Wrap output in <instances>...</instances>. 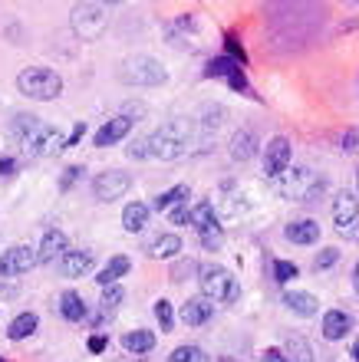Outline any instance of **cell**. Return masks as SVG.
<instances>
[{"label": "cell", "instance_id": "60d3db41", "mask_svg": "<svg viewBox=\"0 0 359 362\" xmlns=\"http://www.w3.org/2000/svg\"><path fill=\"white\" fill-rule=\"evenodd\" d=\"M122 112H125L122 119H129V112H132V119H139V115H145V105H139V103H135V105H132V103H125V105H122Z\"/></svg>", "mask_w": 359, "mask_h": 362}, {"label": "cell", "instance_id": "4fadbf2b", "mask_svg": "<svg viewBox=\"0 0 359 362\" xmlns=\"http://www.w3.org/2000/svg\"><path fill=\"white\" fill-rule=\"evenodd\" d=\"M129 132H132V119H122V115H119V119H109V122H106L103 129L93 135V145H96V148H106V145L122 142Z\"/></svg>", "mask_w": 359, "mask_h": 362}, {"label": "cell", "instance_id": "8d00e7d4", "mask_svg": "<svg viewBox=\"0 0 359 362\" xmlns=\"http://www.w3.org/2000/svg\"><path fill=\"white\" fill-rule=\"evenodd\" d=\"M169 218H171V224H188V221H191V211L185 208V204H175V208L169 211Z\"/></svg>", "mask_w": 359, "mask_h": 362}, {"label": "cell", "instance_id": "f907efd6", "mask_svg": "<svg viewBox=\"0 0 359 362\" xmlns=\"http://www.w3.org/2000/svg\"><path fill=\"white\" fill-rule=\"evenodd\" d=\"M0 362H7V359H4V356H0Z\"/></svg>", "mask_w": 359, "mask_h": 362}, {"label": "cell", "instance_id": "7bdbcfd3", "mask_svg": "<svg viewBox=\"0 0 359 362\" xmlns=\"http://www.w3.org/2000/svg\"><path fill=\"white\" fill-rule=\"evenodd\" d=\"M13 172H17V162H13V158H0V175H4V178H10Z\"/></svg>", "mask_w": 359, "mask_h": 362}, {"label": "cell", "instance_id": "44dd1931", "mask_svg": "<svg viewBox=\"0 0 359 362\" xmlns=\"http://www.w3.org/2000/svg\"><path fill=\"white\" fill-rule=\"evenodd\" d=\"M129 270H132V260L119 254V257H113L103 270H99V274H96V284H99V286H113L115 280H119V276H125Z\"/></svg>", "mask_w": 359, "mask_h": 362}, {"label": "cell", "instance_id": "277c9868", "mask_svg": "<svg viewBox=\"0 0 359 362\" xmlns=\"http://www.w3.org/2000/svg\"><path fill=\"white\" fill-rule=\"evenodd\" d=\"M119 83L125 86H161L165 79H169V69L161 66L155 57H129L122 59V66H119Z\"/></svg>", "mask_w": 359, "mask_h": 362}, {"label": "cell", "instance_id": "d590c367", "mask_svg": "<svg viewBox=\"0 0 359 362\" xmlns=\"http://www.w3.org/2000/svg\"><path fill=\"white\" fill-rule=\"evenodd\" d=\"M125 155H129V158H149V145H145V139H135V142L125 148Z\"/></svg>", "mask_w": 359, "mask_h": 362}, {"label": "cell", "instance_id": "cb8c5ba5", "mask_svg": "<svg viewBox=\"0 0 359 362\" xmlns=\"http://www.w3.org/2000/svg\"><path fill=\"white\" fill-rule=\"evenodd\" d=\"M37 323H40L37 313H20L17 320L7 326V336L13 339V343H17V339H27V336L37 333Z\"/></svg>", "mask_w": 359, "mask_h": 362}, {"label": "cell", "instance_id": "ac0fdd59", "mask_svg": "<svg viewBox=\"0 0 359 362\" xmlns=\"http://www.w3.org/2000/svg\"><path fill=\"white\" fill-rule=\"evenodd\" d=\"M59 270L67 276H83L93 270V254L89 250H67L63 257H59Z\"/></svg>", "mask_w": 359, "mask_h": 362}, {"label": "cell", "instance_id": "ee69618b", "mask_svg": "<svg viewBox=\"0 0 359 362\" xmlns=\"http://www.w3.org/2000/svg\"><path fill=\"white\" fill-rule=\"evenodd\" d=\"M83 135H86V125H83V122H76L73 135H69V139H67V148H69V145H76V142H79V139H83Z\"/></svg>", "mask_w": 359, "mask_h": 362}, {"label": "cell", "instance_id": "74e56055", "mask_svg": "<svg viewBox=\"0 0 359 362\" xmlns=\"http://www.w3.org/2000/svg\"><path fill=\"white\" fill-rule=\"evenodd\" d=\"M188 274H195V264H191V260H185V264H175V267H171V280H175V284H178L181 276H188Z\"/></svg>", "mask_w": 359, "mask_h": 362}, {"label": "cell", "instance_id": "1f68e13d", "mask_svg": "<svg viewBox=\"0 0 359 362\" xmlns=\"http://www.w3.org/2000/svg\"><path fill=\"white\" fill-rule=\"evenodd\" d=\"M198 234H201V244H205L208 250H217L221 244H224V230H221V224H217V221H215V224H208L205 230H198Z\"/></svg>", "mask_w": 359, "mask_h": 362}, {"label": "cell", "instance_id": "4316f807", "mask_svg": "<svg viewBox=\"0 0 359 362\" xmlns=\"http://www.w3.org/2000/svg\"><path fill=\"white\" fill-rule=\"evenodd\" d=\"M234 69H241V63L237 59H231V57H215L208 63V69H205V76L208 79H227Z\"/></svg>", "mask_w": 359, "mask_h": 362}, {"label": "cell", "instance_id": "bcb514c9", "mask_svg": "<svg viewBox=\"0 0 359 362\" xmlns=\"http://www.w3.org/2000/svg\"><path fill=\"white\" fill-rule=\"evenodd\" d=\"M343 152H356V132L343 135Z\"/></svg>", "mask_w": 359, "mask_h": 362}, {"label": "cell", "instance_id": "836d02e7", "mask_svg": "<svg viewBox=\"0 0 359 362\" xmlns=\"http://www.w3.org/2000/svg\"><path fill=\"white\" fill-rule=\"evenodd\" d=\"M155 316H159V326L165 329V333H169L171 326H175V313H171V303H169V300H159V303H155Z\"/></svg>", "mask_w": 359, "mask_h": 362}, {"label": "cell", "instance_id": "603a6c76", "mask_svg": "<svg viewBox=\"0 0 359 362\" xmlns=\"http://www.w3.org/2000/svg\"><path fill=\"white\" fill-rule=\"evenodd\" d=\"M191 194L188 185H175V188H169L165 194H159V198L152 201V211H171L175 204H185Z\"/></svg>", "mask_w": 359, "mask_h": 362}, {"label": "cell", "instance_id": "8992f818", "mask_svg": "<svg viewBox=\"0 0 359 362\" xmlns=\"http://www.w3.org/2000/svg\"><path fill=\"white\" fill-rule=\"evenodd\" d=\"M69 23H73V33L79 40H86V43H96V40L106 33L109 13H106L103 4H79V7H73V17H69Z\"/></svg>", "mask_w": 359, "mask_h": 362}, {"label": "cell", "instance_id": "9a60e30c", "mask_svg": "<svg viewBox=\"0 0 359 362\" xmlns=\"http://www.w3.org/2000/svg\"><path fill=\"white\" fill-rule=\"evenodd\" d=\"M211 313H215V306H211L208 296H191V300H185V306H181V320L188 326H205L211 320Z\"/></svg>", "mask_w": 359, "mask_h": 362}, {"label": "cell", "instance_id": "8fae6325", "mask_svg": "<svg viewBox=\"0 0 359 362\" xmlns=\"http://www.w3.org/2000/svg\"><path fill=\"white\" fill-rule=\"evenodd\" d=\"M290 139H284V135H274L270 142L264 145V175L267 178H280V175L290 168Z\"/></svg>", "mask_w": 359, "mask_h": 362}, {"label": "cell", "instance_id": "4dcf8cb0", "mask_svg": "<svg viewBox=\"0 0 359 362\" xmlns=\"http://www.w3.org/2000/svg\"><path fill=\"white\" fill-rule=\"evenodd\" d=\"M284 356L290 362H313V353H310V346L303 343V339H290L284 349Z\"/></svg>", "mask_w": 359, "mask_h": 362}, {"label": "cell", "instance_id": "5bb4252c", "mask_svg": "<svg viewBox=\"0 0 359 362\" xmlns=\"http://www.w3.org/2000/svg\"><path fill=\"white\" fill-rule=\"evenodd\" d=\"M284 238L290 240V244H300V247H307V244H317L320 240V224L310 218H303V221H290L284 230Z\"/></svg>", "mask_w": 359, "mask_h": 362}, {"label": "cell", "instance_id": "ba28073f", "mask_svg": "<svg viewBox=\"0 0 359 362\" xmlns=\"http://www.w3.org/2000/svg\"><path fill=\"white\" fill-rule=\"evenodd\" d=\"M333 224L346 240H359V201L353 191H340L333 201Z\"/></svg>", "mask_w": 359, "mask_h": 362}, {"label": "cell", "instance_id": "f546056e", "mask_svg": "<svg viewBox=\"0 0 359 362\" xmlns=\"http://www.w3.org/2000/svg\"><path fill=\"white\" fill-rule=\"evenodd\" d=\"M125 300V290L119 284H113V286H103V296H99V306H103V313H113L115 306Z\"/></svg>", "mask_w": 359, "mask_h": 362}, {"label": "cell", "instance_id": "b9f144b4", "mask_svg": "<svg viewBox=\"0 0 359 362\" xmlns=\"http://www.w3.org/2000/svg\"><path fill=\"white\" fill-rule=\"evenodd\" d=\"M227 53H231V59H244V49H241V43H237L234 37H227Z\"/></svg>", "mask_w": 359, "mask_h": 362}, {"label": "cell", "instance_id": "6da1fadb", "mask_svg": "<svg viewBox=\"0 0 359 362\" xmlns=\"http://www.w3.org/2000/svg\"><path fill=\"white\" fill-rule=\"evenodd\" d=\"M13 139L30 158H43V155H57L67 148V139L57 125L43 122L37 115H17L13 119Z\"/></svg>", "mask_w": 359, "mask_h": 362}, {"label": "cell", "instance_id": "ffe728a7", "mask_svg": "<svg viewBox=\"0 0 359 362\" xmlns=\"http://www.w3.org/2000/svg\"><path fill=\"white\" fill-rule=\"evenodd\" d=\"M257 135L247 132V129H241V132H234V139H231V158L234 162H247V158H254L257 155Z\"/></svg>", "mask_w": 359, "mask_h": 362}, {"label": "cell", "instance_id": "30bf717a", "mask_svg": "<svg viewBox=\"0 0 359 362\" xmlns=\"http://www.w3.org/2000/svg\"><path fill=\"white\" fill-rule=\"evenodd\" d=\"M37 267V250L30 244H13L0 254V276H20Z\"/></svg>", "mask_w": 359, "mask_h": 362}, {"label": "cell", "instance_id": "9c48e42d", "mask_svg": "<svg viewBox=\"0 0 359 362\" xmlns=\"http://www.w3.org/2000/svg\"><path fill=\"white\" fill-rule=\"evenodd\" d=\"M129 188H132V175L119 172V168H109V172H103V175H96L93 178L96 201H115V198H122Z\"/></svg>", "mask_w": 359, "mask_h": 362}, {"label": "cell", "instance_id": "2e32d148", "mask_svg": "<svg viewBox=\"0 0 359 362\" xmlns=\"http://www.w3.org/2000/svg\"><path fill=\"white\" fill-rule=\"evenodd\" d=\"M350 329H353V316L350 313H343V310H330V313H323V336H326L330 343L343 339Z\"/></svg>", "mask_w": 359, "mask_h": 362}, {"label": "cell", "instance_id": "7402d4cb", "mask_svg": "<svg viewBox=\"0 0 359 362\" xmlns=\"http://www.w3.org/2000/svg\"><path fill=\"white\" fill-rule=\"evenodd\" d=\"M149 204H142V201H132V204H125L122 211V228L129 230V234H135V230L145 228V221H149Z\"/></svg>", "mask_w": 359, "mask_h": 362}, {"label": "cell", "instance_id": "7a4b0ae2", "mask_svg": "<svg viewBox=\"0 0 359 362\" xmlns=\"http://www.w3.org/2000/svg\"><path fill=\"white\" fill-rule=\"evenodd\" d=\"M188 125L185 122H169L155 129L152 135H145V145H149V158H159V162H175L188 152Z\"/></svg>", "mask_w": 359, "mask_h": 362}, {"label": "cell", "instance_id": "d4e9b609", "mask_svg": "<svg viewBox=\"0 0 359 362\" xmlns=\"http://www.w3.org/2000/svg\"><path fill=\"white\" fill-rule=\"evenodd\" d=\"M178 254H181L178 234H161V238L152 244V257H159V260H171V257H178Z\"/></svg>", "mask_w": 359, "mask_h": 362}, {"label": "cell", "instance_id": "f6af8a7d", "mask_svg": "<svg viewBox=\"0 0 359 362\" xmlns=\"http://www.w3.org/2000/svg\"><path fill=\"white\" fill-rule=\"evenodd\" d=\"M76 175H83V168H76V165H73V168H67V172H63V188H69V185H73V181H76Z\"/></svg>", "mask_w": 359, "mask_h": 362}, {"label": "cell", "instance_id": "f1b7e54d", "mask_svg": "<svg viewBox=\"0 0 359 362\" xmlns=\"http://www.w3.org/2000/svg\"><path fill=\"white\" fill-rule=\"evenodd\" d=\"M169 362H211V359L201 346H178V349H171Z\"/></svg>", "mask_w": 359, "mask_h": 362}, {"label": "cell", "instance_id": "c3c4849f", "mask_svg": "<svg viewBox=\"0 0 359 362\" xmlns=\"http://www.w3.org/2000/svg\"><path fill=\"white\" fill-rule=\"evenodd\" d=\"M350 353H353V359L359 362V339H356V343H353V349H350Z\"/></svg>", "mask_w": 359, "mask_h": 362}, {"label": "cell", "instance_id": "5b68a950", "mask_svg": "<svg viewBox=\"0 0 359 362\" xmlns=\"http://www.w3.org/2000/svg\"><path fill=\"white\" fill-rule=\"evenodd\" d=\"M17 89L30 99H40V103H47V99H57L63 93V76H59L57 69H47V66H30L23 69L17 76Z\"/></svg>", "mask_w": 359, "mask_h": 362}, {"label": "cell", "instance_id": "e575fe53", "mask_svg": "<svg viewBox=\"0 0 359 362\" xmlns=\"http://www.w3.org/2000/svg\"><path fill=\"white\" fill-rule=\"evenodd\" d=\"M336 260H340V250H336V247H323V250H320V257H317V264H313V267H317V270H326V267H333Z\"/></svg>", "mask_w": 359, "mask_h": 362}, {"label": "cell", "instance_id": "3957f363", "mask_svg": "<svg viewBox=\"0 0 359 362\" xmlns=\"http://www.w3.org/2000/svg\"><path fill=\"white\" fill-rule=\"evenodd\" d=\"M198 284H201V296H208L211 303H237L241 296V284L221 264H205L198 270Z\"/></svg>", "mask_w": 359, "mask_h": 362}, {"label": "cell", "instance_id": "52a82bcc", "mask_svg": "<svg viewBox=\"0 0 359 362\" xmlns=\"http://www.w3.org/2000/svg\"><path fill=\"white\" fill-rule=\"evenodd\" d=\"M280 194L293 201H313L323 191V181L310 172V168H287V175H280Z\"/></svg>", "mask_w": 359, "mask_h": 362}, {"label": "cell", "instance_id": "83f0119b", "mask_svg": "<svg viewBox=\"0 0 359 362\" xmlns=\"http://www.w3.org/2000/svg\"><path fill=\"white\" fill-rule=\"evenodd\" d=\"M217 221V214H215V204H211V198L208 201H198L195 208H191V221L188 224H195L198 230H205L208 224H215Z\"/></svg>", "mask_w": 359, "mask_h": 362}, {"label": "cell", "instance_id": "ab89813d", "mask_svg": "<svg viewBox=\"0 0 359 362\" xmlns=\"http://www.w3.org/2000/svg\"><path fill=\"white\" fill-rule=\"evenodd\" d=\"M86 346H89V353H103L106 346H109V339H106L103 333H96V336H89V343Z\"/></svg>", "mask_w": 359, "mask_h": 362}, {"label": "cell", "instance_id": "484cf974", "mask_svg": "<svg viewBox=\"0 0 359 362\" xmlns=\"http://www.w3.org/2000/svg\"><path fill=\"white\" fill-rule=\"evenodd\" d=\"M122 346L129 353H149V349H155V333H149V329H132V333L122 336Z\"/></svg>", "mask_w": 359, "mask_h": 362}, {"label": "cell", "instance_id": "d6986e66", "mask_svg": "<svg viewBox=\"0 0 359 362\" xmlns=\"http://www.w3.org/2000/svg\"><path fill=\"white\" fill-rule=\"evenodd\" d=\"M59 313H63V320H69V323H83L86 316H89V310H86V300L76 290H63V296H59Z\"/></svg>", "mask_w": 359, "mask_h": 362}, {"label": "cell", "instance_id": "d6a6232c", "mask_svg": "<svg viewBox=\"0 0 359 362\" xmlns=\"http://www.w3.org/2000/svg\"><path fill=\"white\" fill-rule=\"evenodd\" d=\"M297 264H290V260H277L274 264V276H277V284H290V280H297Z\"/></svg>", "mask_w": 359, "mask_h": 362}, {"label": "cell", "instance_id": "7dc6e473", "mask_svg": "<svg viewBox=\"0 0 359 362\" xmlns=\"http://www.w3.org/2000/svg\"><path fill=\"white\" fill-rule=\"evenodd\" d=\"M353 286H356V293H359V260H356V267H353Z\"/></svg>", "mask_w": 359, "mask_h": 362}, {"label": "cell", "instance_id": "f35d334b", "mask_svg": "<svg viewBox=\"0 0 359 362\" xmlns=\"http://www.w3.org/2000/svg\"><path fill=\"white\" fill-rule=\"evenodd\" d=\"M261 359H264V362H290V359L284 356V349H277V346H267Z\"/></svg>", "mask_w": 359, "mask_h": 362}, {"label": "cell", "instance_id": "681fc988", "mask_svg": "<svg viewBox=\"0 0 359 362\" xmlns=\"http://www.w3.org/2000/svg\"><path fill=\"white\" fill-rule=\"evenodd\" d=\"M356 191H359V172H356Z\"/></svg>", "mask_w": 359, "mask_h": 362}, {"label": "cell", "instance_id": "7c38bea8", "mask_svg": "<svg viewBox=\"0 0 359 362\" xmlns=\"http://www.w3.org/2000/svg\"><path fill=\"white\" fill-rule=\"evenodd\" d=\"M67 254V234L59 228H50L40 240V250H37V264H53L57 257Z\"/></svg>", "mask_w": 359, "mask_h": 362}, {"label": "cell", "instance_id": "e0dca14e", "mask_svg": "<svg viewBox=\"0 0 359 362\" xmlns=\"http://www.w3.org/2000/svg\"><path fill=\"white\" fill-rule=\"evenodd\" d=\"M284 306L290 310V313L303 316V320H310V316H317V296L313 293H303V290H287L284 293Z\"/></svg>", "mask_w": 359, "mask_h": 362}]
</instances>
